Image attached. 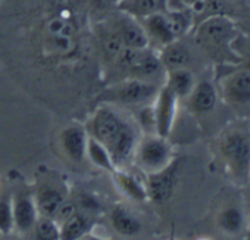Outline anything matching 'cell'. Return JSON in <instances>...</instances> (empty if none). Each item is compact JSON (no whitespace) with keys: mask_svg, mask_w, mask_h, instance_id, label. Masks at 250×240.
I'll use <instances>...</instances> for the list:
<instances>
[{"mask_svg":"<svg viewBox=\"0 0 250 240\" xmlns=\"http://www.w3.org/2000/svg\"><path fill=\"white\" fill-rule=\"evenodd\" d=\"M107 22L116 30L125 47L139 49V50L150 47L142 22L134 17L118 9L115 14H112L107 18Z\"/></svg>","mask_w":250,"mask_h":240,"instance_id":"obj_8","label":"cell"},{"mask_svg":"<svg viewBox=\"0 0 250 240\" xmlns=\"http://www.w3.org/2000/svg\"><path fill=\"white\" fill-rule=\"evenodd\" d=\"M216 224L219 230H222L227 234H232V236L240 234L246 230V225H247L246 211L237 205L225 206L218 212Z\"/></svg>","mask_w":250,"mask_h":240,"instance_id":"obj_20","label":"cell"},{"mask_svg":"<svg viewBox=\"0 0 250 240\" xmlns=\"http://www.w3.org/2000/svg\"><path fill=\"white\" fill-rule=\"evenodd\" d=\"M14 228H15V225H14L12 197L0 196V233L9 234Z\"/></svg>","mask_w":250,"mask_h":240,"instance_id":"obj_26","label":"cell"},{"mask_svg":"<svg viewBox=\"0 0 250 240\" xmlns=\"http://www.w3.org/2000/svg\"><path fill=\"white\" fill-rule=\"evenodd\" d=\"M113 181L118 187V190L133 202H146L149 199L146 183L142 181L139 177H136L131 173L124 171L122 168L116 170L113 173Z\"/></svg>","mask_w":250,"mask_h":240,"instance_id":"obj_16","label":"cell"},{"mask_svg":"<svg viewBox=\"0 0 250 240\" xmlns=\"http://www.w3.org/2000/svg\"><path fill=\"white\" fill-rule=\"evenodd\" d=\"M96 39L99 43V49L100 53L103 56V59L112 65L113 61L119 56V53L124 50V43L119 37V34L116 33V30L106 21L97 24L96 27Z\"/></svg>","mask_w":250,"mask_h":240,"instance_id":"obj_15","label":"cell"},{"mask_svg":"<svg viewBox=\"0 0 250 240\" xmlns=\"http://www.w3.org/2000/svg\"><path fill=\"white\" fill-rule=\"evenodd\" d=\"M175 164L172 162L169 167H167L162 171L153 173V174H146V189H147V195L149 199H152L153 202L162 203L167 202L172 192H174V186H175Z\"/></svg>","mask_w":250,"mask_h":240,"instance_id":"obj_11","label":"cell"},{"mask_svg":"<svg viewBox=\"0 0 250 240\" xmlns=\"http://www.w3.org/2000/svg\"><path fill=\"white\" fill-rule=\"evenodd\" d=\"M196 83V77L190 68H175L167 71L164 86H167L178 97V100H181L188 97Z\"/></svg>","mask_w":250,"mask_h":240,"instance_id":"obj_19","label":"cell"},{"mask_svg":"<svg viewBox=\"0 0 250 240\" xmlns=\"http://www.w3.org/2000/svg\"><path fill=\"white\" fill-rule=\"evenodd\" d=\"M87 140H88V134L85 131V127L83 129L80 126L66 127L59 136L62 151L72 162L77 164H80L85 158Z\"/></svg>","mask_w":250,"mask_h":240,"instance_id":"obj_12","label":"cell"},{"mask_svg":"<svg viewBox=\"0 0 250 240\" xmlns=\"http://www.w3.org/2000/svg\"><path fill=\"white\" fill-rule=\"evenodd\" d=\"M219 155L227 168L237 174H247L250 167V131L231 127L224 131L218 143Z\"/></svg>","mask_w":250,"mask_h":240,"instance_id":"obj_4","label":"cell"},{"mask_svg":"<svg viewBox=\"0 0 250 240\" xmlns=\"http://www.w3.org/2000/svg\"><path fill=\"white\" fill-rule=\"evenodd\" d=\"M116 3L119 11L134 17L136 20L165 12L169 8V0H118Z\"/></svg>","mask_w":250,"mask_h":240,"instance_id":"obj_17","label":"cell"},{"mask_svg":"<svg viewBox=\"0 0 250 240\" xmlns=\"http://www.w3.org/2000/svg\"><path fill=\"white\" fill-rule=\"evenodd\" d=\"M161 87L159 84L143 80L124 78L103 90L97 99L104 103L122 106H147L153 103Z\"/></svg>","mask_w":250,"mask_h":240,"instance_id":"obj_3","label":"cell"},{"mask_svg":"<svg viewBox=\"0 0 250 240\" xmlns=\"http://www.w3.org/2000/svg\"><path fill=\"white\" fill-rule=\"evenodd\" d=\"M247 68H250V55H249V62H247Z\"/></svg>","mask_w":250,"mask_h":240,"instance_id":"obj_28","label":"cell"},{"mask_svg":"<svg viewBox=\"0 0 250 240\" xmlns=\"http://www.w3.org/2000/svg\"><path fill=\"white\" fill-rule=\"evenodd\" d=\"M61 227V239L65 240H77L84 237L85 233L91 228V221L81 212H75L65 221L59 224Z\"/></svg>","mask_w":250,"mask_h":240,"instance_id":"obj_24","label":"cell"},{"mask_svg":"<svg viewBox=\"0 0 250 240\" xmlns=\"http://www.w3.org/2000/svg\"><path fill=\"white\" fill-rule=\"evenodd\" d=\"M219 93L225 103L241 109L250 106V68L240 66L224 75L219 83Z\"/></svg>","mask_w":250,"mask_h":240,"instance_id":"obj_6","label":"cell"},{"mask_svg":"<svg viewBox=\"0 0 250 240\" xmlns=\"http://www.w3.org/2000/svg\"><path fill=\"white\" fill-rule=\"evenodd\" d=\"M12 209H14V225L20 231H30L33 230L37 218L39 211L34 200V196L28 193H18L12 197Z\"/></svg>","mask_w":250,"mask_h":240,"instance_id":"obj_13","label":"cell"},{"mask_svg":"<svg viewBox=\"0 0 250 240\" xmlns=\"http://www.w3.org/2000/svg\"><path fill=\"white\" fill-rule=\"evenodd\" d=\"M34 200H36V205H37L39 215L53 218L55 214L58 212V209L61 208V205L63 203L65 197H63V193L58 187L47 184V186L39 187Z\"/></svg>","mask_w":250,"mask_h":240,"instance_id":"obj_22","label":"cell"},{"mask_svg":"<svg viewBox=\"0 0 250 240\" xmlns=\"http://www.w3.org/2000/svg\"><path fill=\"white\" fill-rule=\"evenodd\" d=\"M188 108L194 113H210L218 103V88L208 80L197 81L187 97Z\"/></svg>","mask_w":250,"mask_h":240,"instance_id":"obj_14","label":"cell"},{"mask_svg":"<svg viewBox=\"0 0 250 240\" xmlns=\"http://www.w3.org/2000/svg\"><path fill=\"white\" fill-rule=\"evenodd\" d=\"M85 131L109 151L118 170L133 161L140 140L139 133L133 123L109 105L99 106L94 110L85 126Z\"/></svg>","mask_w":250,"mask_h":240,"instance_id":"obj_1","label":"cell"},{"mask_svg":"<svg viewBox=\"0 0 250 240\" xmlns=\"http://www.w3.org/2000/svg\"><path fill=\"white\" fill-rule=\"evenodd\" d=\"M116 2H118V0H116Z\"/></svg>","mask_w":250,"mask_h":240,"instance_id":"obj_30","label":"cell"},{"mask_svg":"<svg viewBox=\"0 0 250 240\" xmlns=\"http://www.w3.org/2000/svg\"><path fill=\"white\" fill-rule=\"evenodd\" d=\"M36 237L40 240H58L61 239V227L58 221L52 217L39 215L34 227H33Z\"/></svg>","mask_w":250,"mask_h":240,"instance_id":"obj_25","label":"cell"},{"mask_svg":"<svg viewBox=\"0 0 250 240\" xmlns=\"http://www.w3.org/2000/svg\"><path fill=\"white\" fill-rule=\"evenodd\" d=\"M159 59L165 69H175V68H190L191 64V52L190 49L181 42V39L164 46L158 50Z\"/></svg>","mask_w":250,"mask_h":240,"instance_id":"obj_18","label":"cell"},{"mask_svg":"<svg viewBox=\"0 0 250 240\" xmlns=\"http://www.w3.org/2000/svg\"><path fill=\"white\" fill-rule=\"evenodd\" d=\"M133 161L142 173L153 174L174 162V151L167 137H161L155 133L146 134L140 137Z\"/></svg>","mask_w":250,"mask_h":240,"instance_id":"obj_5","label":"cell"},{"mask_svg":"<svg viewBox=\"0 0 250 240\" xmlns=\"http://www.w3.org/2000/svg\"><path fill=\"white\" fill-rule=\"evenodd\" d=\"M205 0H169V8L168 9H175V8H190L191 11H196L203 5Z\"/></svg>","mask_w":250,"mask_h":240,"instance_id":"obj_27","label":"cell"},{"mask_svg":"<svg viewBox=\"0 0 250 240\" xmlns=\"http://www.w3.org/2000/svg\"><path fill=\"white\" fill-rule=\"evenodd\" d=\"M178 97L167 87L162 84L159 88L153 103H152V110H153V123H155V134L161 137H169L175 119H177V112H178Z\"/></svg>","mask_w":250,"mask_h":240,"instance_id":"obj_7","label":"cell"},{"mask_svg":"<svg viewBox=\"0 0 250 240\" xmlns=\"http://www.w3.org/2000/svg\"><path fill=\"white\" fill-rule=\"evenodd\" d=\"M146 31L149 46L155 50L162 49L164 46L178 40V34L174 28V24L171 21V17L168 11L150 15L147 18L139 20Z\"/></svg>","mask_w":250,"mask_h":240,"instance_id":"obj_10","label":"cell"},{"mask_svg":"<svg viewBox=\"0 0 250 240\" xmlns=\"http://www.w3.org/2000/svg\"><path fill=\"white\" fill-rule=\"evenodd\" d=\"M165 75H167V69L159 59L158 50L147 47L140 50L136 61L128 68L125 78H136V80H143L162 86L165 81Z\"/></svg>","mask_w":250,"mask_h":240,"instance_id":"obj_9","label":"cell"},{"mask_svg":"<svg viewBox=\"0 0 250 240\" xmlns=\"http://www.w3.org/2000/svg\"><path fill=\"white\" fill-rule=\"evenodd\" d=\"M85 156L88 158V161L94 167H97V168H100L103 171H107V173L113 174L118 170L113 159H112V156H110V153H109V151L100 142H97L96 139H93L90 136H88V140H87Z\"/></svg>","mask_w":250,"mask_h":240,"instance_id":"obj_23","label":"cell"},{"mask_svg":"<svg viewBox=\"0 0 250 240\" xmlns=\"http://www.w3.org/2000/svg\"><path fill=\"white\" fill-rule=\"evenodd\" d=\"M110 224L113 230L121 236H137L142 231L140 219L125 206H115L110 212Z\"/></svg>","mask_w":250,"mask_h":240,"instance_id":"obj_21","label":"cell"},{"mask_svg":"<svg viewBox=\"0 0 250 240\" xmlns=\"http://www.w3.org/2000/svg\"><path fill=\"white\" fill-rule=\"evenodd\" d=\"M247 175H249V178H250V167H249V171H247Z\"/></svg>","mask_w":250,"mask_h":240,"instance_id":"obj_29","label":"cell"},{"mask_svg":"<svg viewBox=\"0 0 250 240\" xmlns=\"http://www.w3.org/2000/svg\"><path fill=\"white\" fill-rule=\"evenodd\" d=\"M237 37V28L231 18L225 15H210L194 28V43L197 47L216 61H225L232 56L231 46Z\"/></svg>","mask_w":250,"mask_h":240,"instance_id":"obj_2","label":"cell"}]
</instances>
